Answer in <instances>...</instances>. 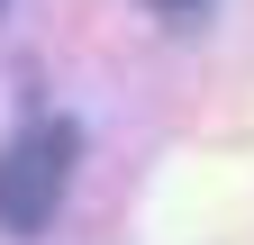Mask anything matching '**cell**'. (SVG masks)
I'll return each mask as SVG.
<instances>
[{"mask_svg": "<svg viewBox=\"0 0 254 245\" xmlns=\"http://www.w3.org/2000/svg\"><path fill=\"white\" fill-rule=\"evenodd\" d=\"M73 164H82V127L73 118H27V127L0 145V227L9 236L55 227L64 191H73Z\"/></svg>", "mask_w": 254, "mask_h": 245, "instance_id": "cell-1", "label": "cell"}, {"mask_svg": "<svg viewBox=\"0 0 254 245\" xmlns=\"http://www.w3.org/2000/svg\"><path fill=\"white\" fill-rule=\"evenodd\" d=\"M145 9H164V18H200L209 0H145Z\"/></svg>", "mask_w": 254, "mask_h": 245, "instance_id": "cell-2", "label": "cell"}]
</instances>
